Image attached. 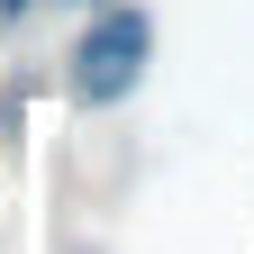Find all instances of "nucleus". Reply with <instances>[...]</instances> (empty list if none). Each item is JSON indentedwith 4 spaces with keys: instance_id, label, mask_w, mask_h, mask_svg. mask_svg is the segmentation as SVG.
<instances>
[{
    "instance_id": "nucleus-1",
    "label": "nucleus",
    "mask_w": 254,
    "mask_h": 254,
    "mask_svg": "<svg viewBox=\"0 0 254 254\" xmlns=\"http://www.w3.org/2000/svg\"><path fill=\"white\" fill-rule=\"evenodd\" d=\"M136 46H145V27H136V18H109V37L82 46V82H91V91H118L127 73H136Z\"/></svg>"
}]
</instances>
